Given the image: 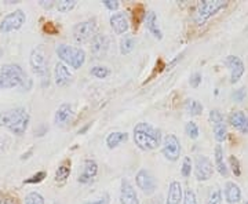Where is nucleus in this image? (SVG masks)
<instances>
[{"mask_svg": "<svg viewBox=\"0 0 248 204\" xmlns=\"http://www.w3.org/2000/svg\"><path fill=\"white\" fill-rule=\"evenodd\" d=\"M19 87L24 91L32 89V79L18 63H6L0 66V90Z\"/></svg>", "mask_w": 248, "mask_h": 204, "instance_id": "1", "label": "nucleus"}, {"mask_svg": "<svg viewBox=\"0 0 248 204\" xmlns=\"http://www.w3.org/2000/svg\"><path fill=\"white\" fill-rule=\"evenodd\" d=\"M31 122V116L25 108L17 107L0 112V127H6L16 135H24Z\"/></svg>", "mask_w": 248, "mask_h": 204, "instance_id": "2", "label": "nucleus"}, {"mask_svg": "<svg viewBox=\"0 0 248 204\" xmlns=\"http://www.w3.org/2000/svg\"><path fill=\"white\" fill-rule=\"evenodd\" d=\"M134 142L142 151H153L163 142L161 130L146 122H141L134 127Z\"/></svg>", "mask_w": 248, "mask_h": 204, "instance_id": "3", "label": "nucleus"}, {"mask_svg": "<svg viewBox=\"0 0 248 204\" xmlns=\"http://www.w3.org/2000/svg\"><path fill=\"white\" fill-rule=\"evenodd\" d=\"M29 63L33 73L39 76L42 86L47 87L50 84V71H48V58L46 55L43 46H37L32 50L31 57H29Z\"/></svg>", "mask_w": 248, "mask_h": 204, "instance_id": "4", "label": "nucleus"}, {"mask_svg": "<svg viewBox=\"0 0 248 204\" xmlns=\"http://www.w3.org/2000/svg\"><path fill=\"white\" fill-rule=\"evenodd\" d=\"M55 53L61 60V63L69 65L73 69H79L86 63V51L81 47L61 43V45H57Z\"/></svg>", "mask_w": 248, "mask_h": 204, "instance_id": "5", "label": "nucleus"}, {"mask_svg": "<svg viewBox=\"0 0 248 204\" xmlns=\"http://www.w3.org/2000/svg\"><path fill=\"white\" fill-rule=\"evenodd\" d=\"M228 1L225 0H203L199 1L195 11V22L197 25H203L207 19L215 16L219 10L225 9Z\"/></svg>", "mask_w": 248, "mask_h": 204, "instance_id": "6", "label": "nucleus"}, {"mask_svg": "<svg viewBox=\"0 0 248 204\" xmlns=\"http://www.w3.org/2000/svg\"><path fill=\"white\" fill-rule=\"evenodd\" d=\"M72 35H73L75 42L79 45H84V43L90 42L94 36L97 35V19L89 18V19L78 22L72 29Z\"/></svg>", "mask_w": 248, "mask_h": 204, "instance_id": "7", "label": "nucleus"}, {"mask_svg": "<svg viewBox=\"0 0 248 204\" xmlns=\"http://www.w3.org/2000/svg\"><path fill=\"white\" fill-rule=\"evenodd\" d=\"M27 21V16L22 10H14L9 13L6 17L1 19L0 22V32L3 33H10V32H14L21 29L22 25L25 24Z\"/></svg>", "mask_w": 248, "mask_h": 204, "instance_id": "8", "label": "nucleus"}, {"mask_svg": "<svg viewBox=\"0 0 248 204\" xmlns=\"http://www.w3.org/2000/svg\"><path fill=\"white\" fill-rule=\"evenodd\" d=\"M181 141L175 134H169L161 142V153L170 161H177L181 156Z\"/></svg>", "mask_w": 248, "mask_h": 204, "instance_id": "9", "label": "nucleus"}, {"mask_svg": "<svg viewBox=\"0 0 248 204\" xmlns=\"http://www.w3.org/2000/svg\"><path fill=\"white\" fill-rule=\"evenodd\" d=\"M214 175V167L211 160L207 156L199 155L195 159V177L197 181H208Z\"/></svg>", "mask_w": 248, "mask_h": 204, "instance_id": "10", "label": "nucleus"}, {"mask_svg": "<svg viewBox=\"0 0 248 204\" xmlns=\"http://www.w3.org/2000/svg\"><path fill=\"white\" fill-rule=\"evenodd\" d=\"M135 182H137V187L141 189L145 195H152L155 193L157 184H156V179L152 175L151 171L142 169L137 173L135 175Z\"/></svg>", "mask_w": 248, "mask_h": 204, "instance_id": "11", "label": "nucleus"}, {"mask_svg": "<svg viewBox=\"0 0 248 204\" xmlns=\"http://www.w3.org/2000/svg\"><path fill=\"white\" fill-rule=\"evenodd\" d=\"M225 65H226V66L229 68V71H231L232 84L237 83V81L243 78L244 72H246V65L243 63V60H241L240 57H236V55H228L226 60H225Z\"/></svg>", "mask_w": 248, "mask_h": 204, "instance_id": "12", "label": "nucleus"}, {"mask_svg": "<svg viewBox=\"0 0 248 204\" xmlns=\"http://www.w3.org/2000/svg\"><path fill=\"white\" fill-rule=\"evenodd\" d=\"M75 117V110L71 104H62L61 107L57 109L54 116V123L60 127H65L71 123Z\"/></svg>", "mask_w": 248, "mask_h": 204, "instance_id": "13", "label": "nucleus"}, {"mask_svg": "<svg viewBox=\"0 0 248 204\" xmlns=\"http://www.w3.org/2000/svg\"><path fill=\"white\" fill-rule=\"evenodd\" d=\"M91 53L97 58H102L109 48V39L105 33H97L91 39Z\"/></svg>", "mask_w": 248, "mask_h": 204, "instance_id": "14", "label": "nucleus"}, {"mask_svg": "<svg viewBox=\"0 0 248 204\" xmlns=\"http://www.w3.org/2000/svg\"><path fill=\"white\" fill-rule=\"evenodd\" d=\"M120 203L122 204H140V199L134 187L128 179H122L120 187Z\"/></svg>", "mask_w": 248, "mask_h": 204, "instance_id": "15", "label": "nucleus"}, {"mask_svg": "<svg viewBox=\"0 0 248 204\" xmlns=\"http://www.w3.org/2000/svg\"><path fill=\"white\" fill-rule=\"evenodd\" d=\"M72 79H73V76H72L69 68H68L65 63H55V68H54V81H55L57 86H61V87L68 86L72 81Z\"/></svg>", "mask_w": 248, "mask_h": 204, "instance_id": "16", "label": "nucleus"}, {"mask_svg": "<svg viewBox=\"0 0 248 204\" xmlns=\"http://www.w3.org/2000/svg\"><path fill=\"white\" fill-rule=\"evenodd\" d=\"M110 27L113 29L116 35H124L130 29V21L125 13H116L110 17Z\"/></svg>", "mask_w": 248, "mask_h": 204, "instance_id": "17", "label": "nucleus"}, {"mask_svg": "<svg viewBox=\"0 0 248 204\" xmlns=\"http://www.w3.org/2000/svg\"><path fill=\"white\" fill-rule=\"evenodd\" d=\"M98 173V164L94 159H86L84 160V167H83V173L79 174L78 181L80 184H89L91 182L94 177Z\"/></svg>", "mask_w": 248, "mask_h": 204, "instance_id": "18", "label": "nucleus"}, {"mask_svg": "<svg viewBox=\"0 0 248 204\" xmlns=\"http://www.w3.org/2000/svg\"><path fill=\"white\" fill-rule=\"evenodd\" d=\"M182 199H184V189H182L181 182L172 181L169 187L166 204H179L182 202Z\"/></svg>", "mask_w": 248, "mask_h": 204, "instance_id": "19", "label": "nucleus"}, {"mask_svg": "<svg viewBox=\"0 0 248 204\" xmlns=\"http://www.w3.org/2000/svg\"><path fill=\"white\" fill-rule=\"evenodd\" d=\"M145 25H146V29H148L157 40H161V39H163V32H161V29H160L159 27L157 16H156L155 11H149L148 14H145Z\"/></svg>", "mask_w": 248, "mask_h": 204, "instance_id": "20", "label": "nucleus"}, {"mask_svg": "<svg viewBox=\"0 0 248 204\" xmlns=\"http://www.w3.org/2000/svg\"><path fill=\"white\" fill-rule=\"evenodd\" d=\"M225 199L229 204H237L241 200V189L237 184L228 181L225 184Z\"/></svg>", "mask_w": 248, "mask_h": 204, "instance_id": "21", "label": "nucleus"}, {"mask_svg": "<svg viewBox=\"0 0 248 204\" xmlns=\"http://www.w3.org/2000/svg\"><path fill=\"white\" fill-rule=\"evenodd\" d=\"M214 157H215V167L218 170V173L221 174L222 177H228L229 170H228V166H226L225 159H223V149H222L221 145H217L215 146Z\"/></svg>", "mask_w": 248, "mask_h": 204, "instance_id": "22", "label": "nucleus"}, {"mask_svg": "<svg viewBox=\"0 0 248 204\" xmlns=\"http://www.w3.org/2000/svg\"><path fill=\"white\" fill-rule=\"evenodd\" d=\"M127 141H128V134L125 131H113V133L108 134L107 137V145L109 149H115L119 145Z\"/></svg>", "mask_w": 248, "mask_h": 204, "instance_id": "23", "label": "nucleus"}, {"mask_svg": "<svg viewBox=\"0 0 248 204\" xmlns=\"http://www.w3.org/2000/svg\"><path fill=\"white\" fill-rule=\"evenodd\" d=\"M247 119V115L241 110H233L231 115H229V123H231L232 127H234L236 130H239L243 127L244 122Z\"/></svg>", "mask_w": 248, "mask_h": 204, "instance_id": "24", "label": "nucleus"}, {"mask_svg": "<svg viewBox=\"0 0 248 204\" xmlns=\"http://www.w3.org/2000/svg\"><path fill=\"white\" fill-rule=\"evenodd\" d=\"M71 175V160H63L55 171V181H65Z\"/></svg>", "mask_w": 248, "mask_h": 204, "instance_id": "25", "label": "nucleus"}, {"mask_svg": "<svg viewBox=\"0 0 248 204\" xmlns=\"http://www.w3.org/2000/svg\"><path fill=\"white\" fill-rule=\"evenodd\" d=\"M185 109L187 113H190L192 116H199L203 113V105L197 101V99H186Z\"/></svg>", "mask_w": 248, "mask_h": 204, "instance_id": "26", "label": "nucleus"}, {"mask_svg": "<svg viewBox=\"0 0 248 204\" xmlns=\"http://www.w3.org/2000/svg\"><path fill=\"white\" fill-rule=\"evenodd\" d=\"M135 48V39L131 35H124L120 40V53L125 55L130 54Z\"/></svg>", "mask_w": 248, "mask_h": 204, "instance_id": "27", "label": "nucleus"}, {"mask_svg": "<svg viewBox=\"0 0 248 204\" xmlns=\"http://www.w3.org/2000/svg\"><path fill=\"white\" fill-rule=\"evenodd\" d=\"M78 6L76 0H61L55 3V9L58 10L60 13H69L72 10Z\"/></svg>", "mask_w": 248, "mask_h": 204, "instance_id": "28", "label": "nucleus"}, {"mask_svg": "<svg viewBox=\"0 0 248 204\" xmlns=\"http://www.w3.org/2000/svg\"><path fill=\"white\" fill-rule=\"evenodd\" d=\"M90 73L97 79H105L110 75V69L108 66H104V65H95L90 69Z\"/></svg>", "mask_w": 248, "mask_h": 204, "instance_id": "29", "label": "nucleus"}, {"mask_svg": "<svg viewBox=\"0 0 248 204\" xmlns=\"http://www.w3.org/2000/svg\"><path fill=\"white\" fill-rule=\"evenodd\" d=\"M214 137L218 142H223L228 137V130H226V125L225 123H219V125L213 126Z\"/></svg>", "mask_w": 248, "mask_h": 204, "instance_id": "30", "label": "nucleus"}, {"mask_svg": "<svg viewBox=\"0 0 248 204\" xmlns=\"http://www.w3.org/2000/svg\"><path fill=\"white\" fill-rule=\"evenodd\" d=\"M185 133L187 134V137H189L190 140H197L199 135H200L199 126L196 125L195 122H187L185 126Z\"/></svg>", "mask_w": 248, "mask_h": 204, "instance_id": "31", "label": "nucleus"}, {"mask_svg": "<svg viewBox=\"0 0 248 204\" xmlns=\"http://www.w3.org/2000/svg\"><path fill=\"white\" fill-rule=\"evenodd\" d=\"M192 170H193V161H192V159H190L189 156H185V157H184V161H182V167H181V174H182V177H190Z\"/></svg>", "mask_w": 248, "mask_h": 204, "instance_id": "32", "label": "nucleus"}, {"mask_svg": "<svg viewBox=\"0 0 248 204\" xmlns=\"http://www.w3.org/2000/svg\"><path fill=\"white\" fill-rule=\"evenodd\" d=\"M25 204H45V197L39 192H31L25 196Z\"/></svg>", "mask_w": 248, "mask_h": 204, "instance_id": "33", "label": "nucleus"}, {"mask_svg": "<svg viewBox=\"0 0 248 204\" xmlns=\"http://www.w3.org/2000/svg\"><path fill=\"white\" fill-rule=\"evenodd\" d=\"M210 122L211 125H219V123H225V117L222 115V112L219 109H211L210 110Z\"/></svg>", "mask_w": 248, "mask_h": 204, "instance_id": "34", "label": "nucleus"}, {"mask_svg": "<svg viewBox=\"0 0 248 204\" xmlns=\"http://www.w3.org/2000/svg\"><path fill=\"white\" fill-rule=\"evenodd\" d=\"M207 204H222L221 189H214L207 197Z\"/></svg>", "mask_w": 248, "mask_h": 204, "instance_id": "35", "label": "nucleus"}, {"mask_svg": "<svg viewBox=\"0 0 248 204\" xmlns=\"http://www.w3.org/2000/svg\"><path fill=\"white\" fill-rule=\"evenodd\" d=\"M46 177H47V173L46 171H39V173L33 174L32 177L27 178L24 181V184H27V185H29V184H40L42 181H45Z\"/></svg>", "mask_w": 248, "mask_h": 204, "instance_id": "36", "label": "nucleus"}, {"mask_svg": "<svg viewBox=\"0 0 248 204\" xmlns=\"http://www.w3.org/2000/svg\"><path fill=\"white\" fill-rule=\"evenodd\" d=\"M184 204H199L197 203V197L196 193L192 189H186L185 193H184V199H182Z\"/></svg>", "mask_w": 248, "mask_h": 204, "instance_id": "37", "label": "nucleus"}, {"mask_svg": "<svg viewBox=\"0 0 248 204\" xmlns=\"http://www.w3.org/2000/svg\"><path fill=\"white\" fill-rule=\"evenodd\" d=\"M229 164H231L232 171L236 177H240L241 175V167H240V161L236 156H231L229 157Z\"/></svg>", "mask_w": 248, "mask_h": 204, "instance_id": "38", "label": "nucleus"}, {"mask_svg": "<svg viewBox=\"0 0 248 204\" xmlns=\"http://www.w3.org/2000/svg\"><path fill=\"white\" fill-rule=\"evenodd\" d=\"M202 80H203V76H202V73H200V72H195V73H193V75L190 76V79H189V83H190V86H192L193 89H197V87L200 86Z\"/></svg>", "mask_w": 248, "mask_h": 204, "instance_id": "39", "label": "nucleus"}, {"mask_svg": "<svg viewBox=\"0 0 248 204\" xmlns=\"http://www.w3.org/2000/svg\"><path fill=\"white\" fill-rule=\"evenodd\" d=\"M246 95H247L246 89H244V87H241V89L236 90V91L233 93V99H234L236 102H241V101H244Z\"/></svg>", "mask_w": 248, "mask_h": 204, "instance_id": "40", "label": "nucleus"}, {"mask_svg": "<svg viewBox=\"0 0 248 204\" xmlns=\"http://www.w3.org/2000/svg\"><path fill=\"white\" fill-rule=\"evenodd\" d=\"M102 3H104V6H105L108 10H110V11H116V10L119 9V6H120V3H119L117 0H104Z\"/></svg>", "mask_w": 248, "mask_h": 204, "instance_id": "41", "label": "nucleus"}, {"mask_svg": "<svg viewBox=\"0 0 248 204\" xmlns=\"http://www.w3.org/2000/svg\"><path fill=\"white\" fill-rule=\"evenodd\" d=\"M43 29H45V32H47L48 35H55V33H58V28L55 27L53 22H46Z\"/></svg>", "mask_w": 248, "mask_h": 204, "instance_id": "42", "label": "nucleus"}, {"mask_svg": "<svg viewBox=\"0 0 248 204\" xmlns=\"http://www.w3.org/2000/svg\"><path fill=\"white\" fill-rule=\"evenodd\" d=\"M109 200H110V197H109L108 193H105L101 199H98L95 202H86V203L83 204H109Z\"/></svg>", "mask_w": 248, "mask_h": 204, "instance_id": "43", "label": "nucleus"}, {"mask_svg": "<svg viewBox=\"0 0 248 204\" xmlns=\"http://www.w3.org/2000/svg\"><path fill=\"white\" fill-rule=\"evenodd\" d=\"M0 204H18L17 199L13 196H3L0 199Z\"/></svg>", "mask_w": 248, "mask_h": 204, "instance_id": "44", "label": "nucleus"}, {"mask_svg": "<svg viewBox=\"0 0 248 204\" xmlns=\"http://www.w3.org/2000/svg\"><path fill=\"white\" fill-rule=\"evenodd\" d=\"M40 6H43L45 9H51V7H54L55 6V1H40Z\"/></svg>", "mask_w": 248, "mask_h": 204, "instance_id": "45", "label": "nucleus"}, {"mask_svg": "<svg viewBox=\"0 0 248 204\" xmlns=\"http://www.w3.org/2000/svg\"><path fill=\"white\" fill-rule=\"evenodd\" d=\"M240 133L248 134V116H247V119H246V122H244V125H243V127L240 128Z\"/></svg>", "mask_w": 248, "mask_h": 204, "instance_id": "46", "label": "nucleus"}, {"mask_svg": "<svg viewBox=\"0 0 248 204\" xmlns=\"http://www.w3.org/2000/svg\"><path fill=\"white\" fill-rule=\"evenodd\" d=\"M32 149H31V151L28 152V153H24V155H22V156H21V159H28V157H29V155H31V153H32Z\"/></svg>", "mask_w": 248, "mask_h": 204, "instance_id": "47", "label": "nucleus"}, {"mask_svg": "<svg viewBox=\"0 0 248 204\" xmlns=\"http://www.w3.org/2000/svg\"><path fill=\"white\" fill-rule=\"evenodd\" d=\"M1 54H3V50H1V48H0V57H1Z\"/></svg>", "mask_w": 248, "mask_h": 204, "instance_id": "48", "label": "nucleus"}, {"mask_svg": "<svg viewBox=\"0 0 248 204\" xmlns=\"http://www.w3.org/2000/svg\"><path fill=\"white\" fill-rule=\"evenodd\" d=\"M246 204H248V202H246Z\"/></svg>", "mask_w": 248, "mask_h": 204, "instance_id": "49", "label": "nucleus"}]
</instances>
